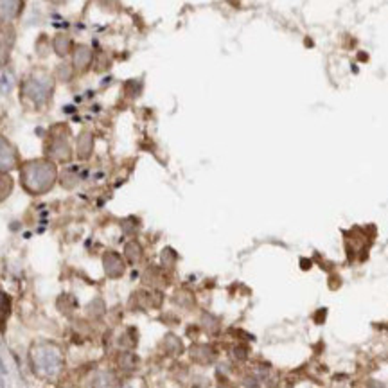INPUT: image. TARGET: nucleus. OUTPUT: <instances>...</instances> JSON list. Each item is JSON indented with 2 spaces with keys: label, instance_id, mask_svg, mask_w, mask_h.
<instances>
[{
  "label": "nucleus",
  "instance_id": "6",
  "mask_svg": "<svg viewBox=\"0 0 388 388\" xmlns=\"http://www.w3.org/2000/svg\"><path fill=\"white\" fill-rule=\"evenodd\" d=\"M54 50L58 53V56L68 54V50H71V38H67V36H58V38L54 40Z\"/></svg>",
  "mask_w": 388,
  "mask_h": 388
},
{
  "label": "nucleus",
  "instance_id": "2",
  "mask_svg": "<svg viewBox=\"0 0 388 388\" xmlns=\"http://www.w3.org/2000/svg\"><path fill=\"white\" fill-rule=\"evenodd\" d=\"M53 94V81L45 76H33L24 85V95L36 103H44Z\"/></svg>",
  "mask_w": 388,
  "mask_h": 388
},
{
  "label": "nucleus",
  "instance_id": "5",
  "mask_svg": "<svg viewBox=\"0 0 388 388\" xmlns=\"http://www.w3.org/2000/svg\"><path fill=\"white\" fill-rule=\"evenodd\" d=\"M15 155L11 151L9 144H6L4 140H0V169H8L13 165Z\"/></svg>",
  "mask_w": 388,
  "mask_h": 388
},
{
  "label": "nucleus",
  "instance_id": "1",
  "mask_svg": "<svg viewBox=\"0 0 388 388\" xmlns=\"http://www.w3.org/2000/svg\"><path fill=\"white\" fill-rule=\"evenodd\" d=\"M24 185L29 191L40 192L49 189L50 182L54 178V171L49 164L45 162H33L27 167H24Z\"/></svg>",
  "mask_w": 388,
  "mask_h": 388
},
{
  "label": "nucleus",
  "instance_id": "8",
  "mask_svg": "<svg viewBox=\"0 0 388 388\" xmlns=\"http://www.w3.org/2000/svg\"><path fill=\"white\" fill-rule=\"evenodd\" d=\"M53 2H62V0H53Z\"/></svg>",
  "mask_w": 388,
  "mask_h": 388
},
{
  "label": "nucleus",
  "instance_id": "7",
  "mask_svg": "<svg viewBox=\"0 0 388 388\" xmlns=\"http://www.w3.org/2000/svg\"><path fill=\"white\" fill-rule=\"evenodd\" d=\"M9 191H11V180H9L6 174L0 173V200H2L6 194H9Z\"/></svg>",
  "mask_w": 388,
  "mask_h": 388
},
{
  "label": "nucleus",
  "instance_id": "4",
  "mask_svg": "<svg viewBox=\"0 0 388 388\" xmlns=\"http://www.w3.org/2000/svg\"><path fill=\"white\" fill-rule=\"evenodd\" d=\"M90 63H92V53H90L89 47H77L76 53H74V67L77 71H85V68H89Z\"/></svg>",
  "mask_w": 388,
  "mask_h": 388
},
{
  "label": "nucleus",
  "instance_id": "9",
  "mask_svg": "<svg viewBox=\"0 0 388 388\" xmlns=\"http://www.w3.org/2000/svg\"><path fill=\"white\" fill-rule=\"evenodd\" d=\"M0 388H2V387H0Z\"/></svg>",
  "mask_w": 388,
  "mask_h": 388
},
{
  "label": "nucleus",
  "instance_id": "3",
  "mask_svg": "<svg viewBox=\"0 0 388 388\" xmlns=\"http://www.w3.org/2000/svg\"><path fill=\"white\" fill-rule=\"evenodd\" d=\"M20 11H22V0H0V26L15 20Z\"/></svg>",
  "mask_w": 388,
  "mask_h": 388
}]
</instances>
